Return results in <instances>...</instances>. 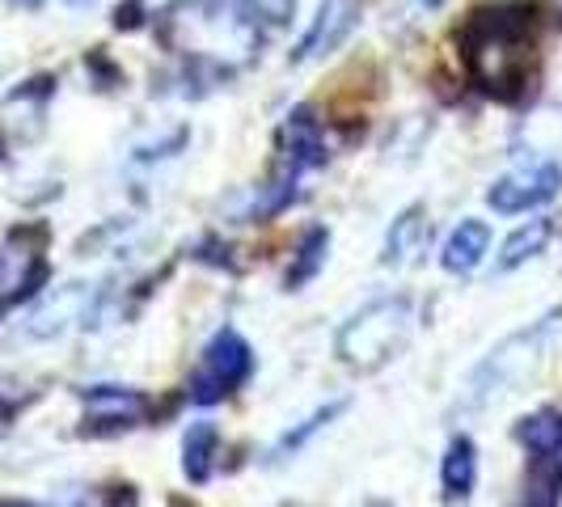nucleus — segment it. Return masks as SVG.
Returning a JSON list of instances; mask_svg holds the SVG:
<instances>
[{"mask_svg": "<svg viewBox=\"0 0 562 507\" xmlns=\"http://www.w3.org/2000/svg\"><path fill=\"white\" fill-rule=\"evenodd\" d=\"M411 301L390 296V301H372L368 309H360L338 335V356L351 368H381L397 347L411 335Z\"/></svg>", "mask_w": 562, "mask_h": 507, "instance_id": "f257e3e1", "label": "nucleus"}, {"mask_svg": "<svg viewBox=\"0 0 562 507\" xmlns=\"http://www.w3.org/2000/svg\"><path fill=\"white\" fill-rule=\"evenodd\" d=\"M250 372H254L250 342L237 335V330H221V335L207 342L203 364L191 376V390L187 394L195 397L199 406H212V402H221L225 394H233Z\"/></svg>", "mask_w": 562, "mask_h": 507, "instance_id": "f03ea898", "label": "nucleus"}, {"mask_svg": "<svg viewBox=\"0 0 562 507\" xmlns=\"http://www.w3.org/2000/svg\"><path fill=\"white\" fill-rule=\"evenodd\" d=\"M562 191V166L559 161H533V166H520L504 173L491 191H486V203L504 216H520L529 207H541Z\"/></svg>", "mask_w": 562, "mask_h": 507, "instance_id": "7ed1b4c3", "label": "nucleus"}, {"mask_svg": "<svg viewBox=\"0 0 562 507\" xmlns=\"http://www.w3.org/2000/svg\"><path fill=\"white\" fill-rule=\"evenodd\" d=\"M550 326H537V330H525V335L507 338L499 351H491V360L474 372V381H470V390L474 397H491V394H504L507 385H516V381H525L529 376V364H533L537 347H541V338H546Z\"/></svg>", "mask_w": 562, "mask_h": 507, "instance_id": "20e7f679", "label": "nucleus"}, {"mask_svg": "<svg viewBox=\"0 0 562 507\" xmlns=\"http://www.w3.org/2000/svg\"><path fill=\"white\" fill-rule=\"evenodd\" d=\"M360 26V0H322L317 4V18L310 22L301 47H296V59H322L330 56L335 47H342L351 38V30Z\"/></svg>", "mask_w": 562, "mask_h": 507, "instance_id": "39448f33", "label": "nucleus"}, {"mask_svg": "<svg viewBox=\"0 0 562 507\" xmlns=\"http://www.w3.org/2000/svg\"><path fill=\"white\" fill-rule=\"evenodd\" d=\"M34 280H38V250L26 237H0V309L30 292Z\"/></svg>", "mask_w": 562, "mask_h": 507, "instance_id": "423d86ee", "label": "nucleus"}, {"mask_svg": "<svg viewBox=\"0 0 562 507\" xmlns=\"http://www.w3.org/2000/svg\"><path fill=\"white\" fill-rule=\"evenodd\" d=\"M491 250V225L486 221H461V225L449 233L445 250H440V262L452 275H470L482 258Z\"/></svg>", "mask_w": 562, "mask_h": 507, "instance_id": "0eeeda50", "label": "nucleus"}, {"mask_svg": "<svg viewBox=\"0 0 562 507\" xmlns=\"http://www.w3.org/2000/svg\"><path fill=\"white\" fill-rule=\"evenodd\" d=\"M81 317H85V288L72 283V288H59L52 301H43V305L34 309L26 330L38 338H52V335H59V330H68L72 322H81Z\"/></svg>", "mask_w": 562, "mask_h": 507, "instance_id": "6e6552de", "label": "nucleus"}, {"mask_svg": "<svg viewBox=\"0 0 562 507\" xmlns=\"http://www.w3.org/2000/svg\"><path fill=\"white\" fill-rule=\"evenodd\" d=\"M427 241H431V221L423 216V207H411V212H402L394 221V228H390L385 262L406 267V262H415V258L427 250Z\"/></svg>", "mask_w": 562, "mask_h": 507, "instance_id": "1a4fd4ad", "label": "nucleus"}, {"mask_svg": "<svg viewBox=\"0 0 562 507\" xmlns=\"http://www.w3.org/2000/svg\"><path fill=\"white\" fill-rule=\"evenodd\" d=\"M516 440L529 449V457H562V415L559 410H537L516 422Z\"/></svg>", "mask_w": 562, "mask_h": 507, "instance_id": "9d476101", "label": "nucleus"}, {"mask_svg": "<svg viewBox=\"0 0 562 507\" xmlns=\"http://www.w3.org/2000/svg\"><path fill=\"white\" fill-rule=\"evenodd\" d=\"M216 444H221V431L216 422H195L182 440V470L191 482H207L212 478V457H216Z\"/></svg>", "mask_w": 562, "mask_h": 507, "instance_id": "9b49d317", "label": "nucleus"}, {"mask_svg": "<svg viewBox=\"0 0 562 507\" xmlns=\"http://www.w3.org/2000/svg\"><path fill=\"white\" fill-rule=\"evenodd\" d=\"M474 474H479V457H474V440L470 436H457L445 452V495L449 499H461V495H470V486H474Z\"/></svg>", "mask_w": 562, "mask_h": 507, "instance_id": "f8f14e48", "label": "nucleus"}, {"mask_svg": "<svg viewBox=\"0 0 562 507\" xmlns=\"http://www.w3.org/2000/svg\"><path fill=\"white\" fill-rule=\"evenodd\" d=\"M546 241H550V221H529V225H520L504 241V254H499V271H516L520 262L537 258V254L546 250Z\"/></svg>", "mask_w": 562, "mask_h": 507, "instance_id": "ddd939ff", "label": "nucleus"}, {"mask_svg": "<svg viewBox=\"0 0 562 507\" xmlns=\"http://www.w3.org/2000/svg\"><path fill=\"white\" fill-rule=\"evenodd\" d=\"M85 402H89V415L93 419H136L144 410V402L136 394H123V390H111V385H98V390H89L85 394Z\"/></svg>", "mask_w": 562, "mask_h": 507, "instance_id": "4468645a", "label": "nucleus"}, {"mask_svg": "<svg viewBox=\"0 0 562 507\" xmlns=\"http://www.w3.org/2000/svg\"><path fill=\"white\" fill-rule=\"evenodd\" d=\"M342 406H347V402H330V406H322V410H317V415H310V419L301 422V427H296V431H288V436H283L280 444H276V449H271V461H283V457H288V452H296L301 449V444H305V440H310L313 431H322V427H326V422L335 419L338 410H342Z\"/></svg>", "mask_w": 562, "mask_h": 507, "instance_id": "2eb2a0df", "label": "nucleus"}, {"mask_svg": "<svg viewBox=\"0 0 562 507\" xmlns=\"http://www.w3.org/2000/svg\"><path fill=\"white\" fill-rule=\"evenodd\" d=\"M326 246H330V237L322 233V228H313L310 237H305V250H301V267L288 275V283H301V280H310L313 271L322 267V254H326Z\"/></svg>", "mask_w": 562, "mask_h": 507, "instance_id": "dca6fc26", "label": "nucleus"}, {"mask_svg": "<svg viewBox=\"0 0 562 507\" xmlns=\"http://www.w3.org/2000/svg\"><path fill=\"white\" fill-rule=\"evenodd\" d=\"M250 18H267V22H288L292 18V9H296V0H237Z\"/></svg>", "mask_w": 562, "mask_h": 507, "instance_id": "f3484780", "label": "nucleus"}, {"mask_svg": "<svg viewBox=\"0 0 562 507\" xmlns=\"http://www.w3.org/2000/svg\"><path fill=\"white\" fill-rule=\"evenodd\" d=\"M13 4H22V9H38L43 0H13Z\"/></svg>", "mask_w": 562, "mask_h": 507, "instance_id": "a211bd4d", "label": "nucleus"}, {"mask_svg": "<svg viewBox=\"0 0 562 507\" xmlns=\"http://www.w3.org/2000/svg\"><path fill=\"white\" fill-rule=\"evenodd\" d=\"M419 4H427V9H440V4H445V0H419Z\"/></svg>", "mask_w": 562, "mask_h": 507, "instance_id": "6ab92c4d", "label": "nucleus"}, {"mask_svg": "<svg viewBox=\"0 0 562 507\" xmlns=\"http://www.w3.org/2000/svg\"><path fill=\"white\" fill-rule=\"evenodd\" d=\"M68 4H81V0H68Z\"/></svg>", "mask_w": 562, "mask_h": 507, "instance_id": "aec40b11", "label": "nucleus"}]
</instances>
